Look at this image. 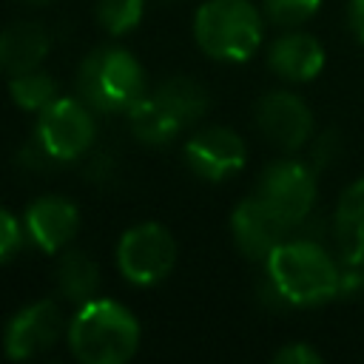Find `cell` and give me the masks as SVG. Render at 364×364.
Here are the masks:
<instances>
[{"label": "cell", "mask_w": 364, "mask_h": 364, "mask_svg": "<svg viewBox=\"0 0 364 364\" xmlns=\"http://www.w3.org/2000/svg\"><path fill=\"white\" fill-rule=\"evenodd\" d=\"M267 284L279 301L293 307H318L344 296L347 264L341 267L330 250L313 239H284L267 259Z\"/></svg>", "instance_id": "6da1fadb"}, {"label": "cell", "mask_w": 364, "mask_h": 364, "mask_svg": "<svg viewBox=\"0 0 364 364\" xmlns=\"http://www.w3.org/2000/svg\"><path fill=\"white\" fill-rule=\"evenodd\" d=\"M20 3H26V6H46V3H51V0H20Z\"/></svg>", "instance_id": "d4e9b609"}, {"label": "cell", "mask_w": 364, "mask_h": 364, "mask_svg": "<svg viewBox=\"0 0 364 364\" xmlns=\"http://www.w3.org/2000/svg\"><path fill=\"white\" fill-rule=\"evenodd\" d=\"M287 225L253 193L242 199L233 213H230V233L242 256L253 262H264L284 239H287Z\"/></svg>", "instance_id": "8fae6325"}, {"label": "cell", "mask_w": 364, "mask_h": 364, "mask_svg": "<svg viewBox=\"0 0 364 364\" xmlns=\"http://www.w3.org/2000/svg\"><path fill=\"white\" fill-rule=\"evenodd\" d=\"M173 264H176V242L165 225L139 222L119 236L117 267L131 284L136 287L159 284L162 279H168Z\"/></svg>", "instance_id": "5b68a950"}, {"label": "cell", "mask_w": 364, "mask_h": 364, "mask_svg": "<svg viewBox=\"0 0 364 364\" xmlns=\"http://www.w3.org/2000/svg\"><path fill=\"white\" fill-rule=\"evenodd\" d=\"M128 125H131V134L145 142V145H168L185 125L165 108L156 102L154 94H145L142 100H136L128 111Z\"/></svg>", "instance_id": "e0dca14e"}, {"label": "cell", "mask_w": 364, "mask_h": 364, "mask_svg": "<svg viewBox=\"0 0 364 364\" xmlns=\"http://www.w3.org/2000/svg\"><path fill=\"white\" fill-rule=\"evenodd\" d=\"M63 333V310L51 299H40L17 310L3 333L6 355L14 361H26L34 355H43L57 344Z\"/></svg>", "instance_id": "ba28073f"}, {"label": "cell", "mask_w": 364, "mask_h": 364, "mask_svg": "<svg viewBox=\"0 0 364 364\" xmlns=\"http://www.w3.org/2000/svg\"><path fill=\"white\" fill-rule=\"evenodd\" d=\"M193 37L208 57L222 63H245L262 46V11L250 0H208L196 9Z\"/></svg>", "instance_id": "3957f363"}, {"label": "cell", "mask_w": 364, "mask_h": 364, "mask_svg": "<svg viewBox=\"0 0 364 364\" xmlns=\"http://www.w3.org/2000/svg\"><path fill=\"white\" fill-rule=\"evenodd\" d=\"M23 239H26V225L0 205V264L17 256V250L23 247Z\"/></svg>", "instance_id": "7402d4cb"}, {"label": "cell", "mask_w": 364, "mask_h": 364, "mask_svg": "<svg viewBox=\"0 0 364 364\" xmlns=\"http://www.w3.org/2000/svg\"><path fill=\"white\" fill-rule=\"evenodd\" d=\"M145 11V0H100L97 3V23L102 31L119 37L139 26Z\"/></svg>", "instance_id": "ffe728a7"}, {"label": "cell", "mask_w": 364, "mask_h": 364, "mask_svg": "<svg viewBox=\"0 0 364 364\" xmlns=\"http://www.w3.org/2000/svg\"><path fill=\"white\" fill-rule=\"evenodd\" d=\"M256 125L282 151H299L313 139V111L293 91H267L256 102Z\"/></svg>", "instance_id": "9c48e42d"}, {"label": "cell", "mask_w": 364, "mask_h": 364, "mask_svg": "<svg viewBox=\"0 0 364 364\" xmlns=\"http://www.w3.org/2000/svg\"><path fill=\"white\" fill-rule=\"evenodd\" d=\"M267 65L276 77L287 82H310L324 68V46L307 31H287L273 40L267 51Z\"/></svg>", "instance_id": "4fadbf2b"}, {"label": "cell", "mask_w": 364, "mask_h": 364, "mask_svg": "<svg viewBox=\"0 0 364 364\" xmlns=\"http://www.w3.org/2000/svg\"><path fill=\"white\" fill-rule=\"evenodd\" d=\"M185 159L199 179L222 182L245 168L247 145L233 128L210 125V128L196 131L185 142Z\"/></svg>", "instance_id": "30bf717a"}, {"label": "cell", "mask_w": 364, "mask_h": 364, "mask_svg": "<svg viewBox=\"0 0 364 364\" xmlns=\"http://www.w3.org/2000/svg\"><path fill=\"white\" fill-rule=\"evenodd\" d=\"M51 48V37L40 23L23 20L0 31V68L9 74H23L40 68Z\"/></svg>", "instance_id": "9a60e30c"}, {"label": "cell", "mask_w": 364, "mask_h": 364, "mask_svg": "<svg viewBox=\"0 0 364 364\" xmlns=\"http://www.w3.org/2000/svg\"><path fill=\"white\" fill-rule=\"evenodd\" d=\"M333 228L341 262L364 270V176L347 185L338 196Z\"/></svg>", "instance_id": "5bb4252c"}, {"label": "cell", "mask_w": 364, "mask_h": 364, "mask_svg": "<svg viewBox=\"0 0 364 364\" xmlns=\"http://www.w3.org/2000/svg\"><path fill=\"white\" fill-rule=\"evenodd\" d=\"M23 225L34 247H40L43 253H57L77 236L80 210L71 199L60 193H46L26 208Z\"/></svg>", "instance_id": "7c38bea8"}, {"label": "cell", "mask_w": 364, "mask_h": 364, "mask_svg": "<svg viewBox=\"0 0 364 364\" xmlns=\"http://www.w3.org/2000/svg\"><path fill=\"white\" fill-rule=\"evenodd\" d=\"M273 361L276 364H321V353L307 341H290L273 355Z\"/></svg>", "instance_id": "603a6c76"}, {"label": "cell", "mask_w": 364, "mask_h": 364, "mask_svg": "<svg viewBox=\"0 0 364 364\" xmlns=\"http://www.w3.org/2000/svg\"><path fill=\"white\" fill-rule=\"evenodd\" d=\"M256 196L287 228H299L310 216L316 196H318L316 168L299 159H276L262 171Z\"/></svg>", "instance_id": "8992f818"}, {"label": "cell", "mask_w": 364, "mask_h": 364, "mask_svg": "<svg viewBox=\"0 0 364 364\" xmlns=\"http://www.w3.org/2000/svg\"><path fill=\"white\" fill-rule=\"evenodd\" d=\"M9 94H11L17 108L40 114L48 102L57 100V82L51 74L34 68V71H23V74H11Z\"/></svg>", "instance_id": "d6986e66"}, {"label": "cell", "mask_w": 364, "mask_h": 364, "mask_svg": "<svg viewBox=\"0 0 364 364\" xmlns=\"http://www.w3.org/2000/svg\"><path fill=\"white\" fill-rule=\"evenodd\" d=\"M154 97L182 125H193L196 119H202L205 111H208V105H210L208 88L199 80L185 77V74H176V77H168L165 82H159L156 91H154Z\"/></svg>", "instance_id": "2e32d148"}, {"label": "cell", "mask_w": 364, "mask_h": 364, "mask_svg": "<svg viewBox=\"0 0 364 364\" xmlns=\"http://www.w3.org/2000/svg\"><path fill=\"white\" fill-rule=\"evenodd\" d=\"M57 287L68 301H77V304L91 301L100 287L97 262L88 259L82 250H65L57 264Z\"/></svg>", "instance_id": "ac0fdd59"}, {"label": "cell", "mask_w": 364, "mask_h": 364, "mask_svg": "<svg viewBox=\"0 0 364 364\" xmlns=\"http://www.w3.org/2000/svg\"><path fill=\"white\" fill-rule=\"evenodd\" d=\"M321 0H264V14L282 28H296L318 11Z\"/></svg>", "instance_id": "44dd1931"}, {"label": "cell", "mask_w": 364, "mask_h": 364, "mask_svg": "<svg viewBox=\"0 0 364 364\" xmlns=\"http://www.w3.org/2000/svg\"><path fill=\"white\" fill-rule=\"evenodd\" d=\"M80 100L100 114H125L145 97V71L125 48H97L77 71Z\"/></svg>", "instance_id": "277c9868"}, {"label": "cell", "mask_w": 364, "mask_h": 364, "mask_svg": "<svg viewBox=\"0 0 364 364\" xmlns=\"http://www.w3.org/2000/svg\"><path fill=\"white\" fill-rule=\"evenodd\" d=\"M347 23H350V31L355 34V40L364 43V0L347 3Z\"/></svg>", "instance_id": "cb8c5ba5"}, {"label": "cell", "mask_w": 364, "mask_h": 364, "mask_svg": "<svg viewBox=\"0 0 364 364\" xmlns=\"http://www.w3.org/2000/svg\"><path fill=\"white\" fill-rule=\"evenodd\" d=\"M37 145L54 162L80 159L94 142V117L82 100L57 97L37 114Z\"/></svg>", "instance_id": "52a82bcc"}, {"label": "cell", "mask_w": 364, "mask_h": 364, "mask_svg": "<svg viewBox=\"0 0 364 364\" xmlns=\"http://www.w3.org/2000/svg\"><path fill=\"white\" fill-rule=\"evenodd\" d=\"M68 347L82 364H125L139 350V321L119 301L91 299L68 324Z\"/></svg>", "instance_id": "7a4b0ae2"}]
</instances>
